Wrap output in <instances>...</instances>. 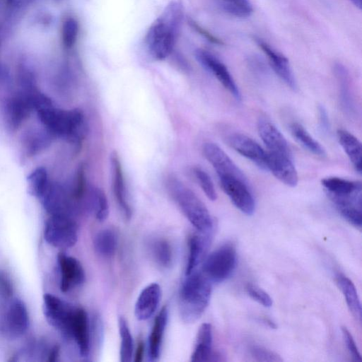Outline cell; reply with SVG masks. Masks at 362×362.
<instances>
[{"label": "cell", "instance_id": "cell-47", "mask_svg": "<svg viewBox=\"0 0 362 362\" xmlns=\"http://www.w3.org/2000/svg\"><path fill=\"white\" fill-rule=\"evenodd\" d=\"M35 0H21V3L23 4H28L32 3Z\"/></svg>", "mask_w": 362, "mask_h": 362}, {"label": "cell", "instance_id": "cell-32", "mask_svg": "<svg viewBox=\"0 0 362 362\" xmlns=\"http://www.w3.org/2000/svg\"><path fill=\"white\" fill-rule=\"evenodd\" d=\"M151 253L156 262L161 267L168 268L172 265L173 252L170 244L164 239H157L151 245Z\"/></svg>", "mask_w": 362, "mask_h": 362}, {"label": "cell", "instance_id": "cell-14", "mask_svg": "<svg viewBox=\"0 0 362 362\" xmlns=\"http://www.w3.org/2000/svg\"><path fill=\"white\" fill-rule=\"evenodd\" d=\"M228 145L241 156L252 161L260 169H267V151L255 140L240 133L228 135L226 139Z\"/></svg>", "mask_w": 362, "mask_h": 362}, {"label": "cell", "instance_id": "cell-26", "mask_svg": "<svg viewBox=\"0 0 362 362\" xmlns=\"http://www.w3.org/2000/svg\"><path fill=\"white\" fill-rule=\"evenodd\" d=\"M339 142L355 170L361 173L362 146L360 141L352 134L344 129H338L337 132Z\"/></svg>", "mask_w": 362, "mask_h": 362}, {"label": "cell", "instance_id": "cell-46", "mask_svg": "<svg viewBox=\"0 0 362 362\" xmlns=\"http://www.w3.org/2000/svg\"><path fill=\"white\" fill-rule=\"evenodd\" d=\"M359 9L362 8V0H349Z\"/></svg>", "mask_w": 362, "mask_h": 362}, {"label": "cell", "instance_id": "cell-1", "mask_svg": "<svg viewBox=\"0 0 362 362\" xmlns=\"http://www.w3.org/2000/svg\"><path fill=\"white\" fill-rule=\"evenodd\" d=\"M182 17L180 5L170 4L151 25L145 37L149 54L156 60L168 57L174 47Z\"/></svg>", "mask_w": 362, "mask_h": 362}, {"label": "cell", "instance_id": "cell-30", "mask_svg": "<svg viewBox=\"0 0 362 362\" xmlns=\"http://www.w3.org/2000/svg\"><path fill=\"white\" fill-rule=\"evenodd\" d=\"M289 129L293 138L308 151L318 156H325V148L301 124L293 122L290 124Z\"/></svg>", "mask_w": 362, "mask_h": 362}, {"label": "cell", "instance_id": "cell-10", "mask_svg": "<svg viewBox=\"0 0 362 362\" xmlns=\"http://www.w3.org/2000/svg\"><path fill=\"white\" fill-rule=\"evenodd\" d=\"M196 57L202 66L211 73L236 100H241V94L227 66L211 52L198 49Z\"/></svg>", "mask_w": 362, "mask_h": 362}, {"label": "cell", "instance_id": "cell-18", "mask_svg": "<svg viewBox=\"0 0 362 362\" xmlns=\"http://www.w3.org/2000/svg\"><path fill=\"white\" fill-rule=\"evenodd\" d=\"M70 338L74 339L81 357H88L90 349V332L88 315L76 307L71 321Z\"/></svg>", "mask_w": 362, "mask_h": 362}, {"label": "cell", "instance_id": "cell-8", "mask_svg": "<svg viewBox=\"0 0 362 362\" xmlns=\"http://www.w3.org/2000/svg\"><path fill=\"white\" fill-rule=\"evenodd\" d=\"M0 326L7 336L16 338L24 334L29 327V315L24 302L11 298L0 317Z\"/></svg>", "mask_w": 362, "mask_h": 362}, {"label": "cell", "instance_id": "cell-15", "mask_svg": "<svg viewBox=\"0 0 362 362\" xmlns=\"http://www.w3.org/2000/svg\"><path fill=\"white\" fill-rule=\"evenodd\" d=\"M267 169L288 187H293L298 184V176L292 156L267 151Z\"/></svg>", "mask_w": 362, "mask_h": 362}, {"label": "cell", "instance_id": "cell-19", "mask_svg": "<svg viewBox=\"0 0 362 362\" xmlns=\"http://www.w3.org/2000/svg\"><path fill=\"white\" fill-rule=\"evenodd\" d=\"M161 289L156 283L145 287L135 304V316L139 320H146L153 315L160 303Z\"/></svg>", "mask_w": 362, "mask_h": 362}, {"label": "cell", "instance_id": "cell-38", "mask_svg": "<svg viewBox=\"0 0 362 362\" xmlns=\"http://www.w3.org/2000/svg\"><path fill=\"white\" fill-rule=\"evenodd\" d=\"M247 294L255 301L264 307L269 308L272 305V299L269 295L261 288L252 284L246 286Z\"/></svg>", "mask_w": 362, "mask_h": 362}, {"label": "cell", "instance_id": "cell-3", "mask_svg": "<svg viewBox=\"0 0 362 362\" xmlns=\"http://www.w3.org/2000/svg\"><path fill=\"white\" fill-rule=\"evenodd\" d=\"M167 187L173 200L192 226L199 232L210 233L213 228L211 216L196 194L173 176L168 177Z\"/></svg>", "mask_w": 362, "mask_h": 362}, {"label": "cell", "instance_id": "cell-40", "mask_svg": "<svg viewBox=\"0 0 362 362\" xmlns=\"http://www.w3.org/2000/svg\"><path fill=\"white\" fill-rule=\"evenodd\" d=\"M86 173L83 165H81L77 170L75 185L72 197L75 201H80L86 192Z\"/></svg>", "mask_w": 362, "mask_h": 362}, {"label": "cell", "instance_id": "cell-16", "mask_svg": "<svg viewBox=\"0 0 362 362\" xmlns=\"http://www.w3.org/2000/svg\"><path fill=\"white\" fill-rule=\"evenodd\" d=\"M110 164L113 194L123 216L129 220L132 211L127 197L122 166L117 151L112 152Z\"/></svg>", "mask_w": 362, "mask_h": 362}, {"label": "cell", "instance_id": "cell-41", "mask_svg": "<svg viewBox=\"0 0 362 362\" xmlns=\"http://www.w3.org/2000/svg\"><path fill=\"white\" fill-rule=\"evenodd\" d=\"M341 332L346 346L353 360L354 361L361 362V356L351 334L346 327H341Z\"/></svg>", "mask_w": 362, "mask_h": 362}, {"label": "cell", "instance_id": "cell-33", "mask_svg": "<svg viewBox=\"0 0 362 362\" xmlns=\"http://www.w3.org/2000/svg\"><path fill=\"white\" fill-rule=\"evenodd\" d=\"M90 209L99 221H105L109 215V205L104 191L99 187H93L90 191Z\"/></svg>", "mask_w": 362, "mask_h": 362}, {"label": "cell", "instance_id": "cell-17", "mask_svg": "<svg viewBox=\"0 0 362 362\" xmlns=\"http://www.w3.org/2000/svg\"><path fill=\"white\" fill-rule=\"evenodd\" d=\"M257 131L269 152L292 156L286 139L269 119L264 117H259L257 121Z\"/></svg>", "mask_w": 362, "mask_h": 362}, {"label": "cell", "instance_id": "cell-43", "mask_svg": "<svg viewBox=\"0 0 362 362\" xmlns=\"http://www.w3.org/2000/svg\"><path fill=\"white\" fill-rule=\"evenodd\" d=\"M318 115L319 123L321 129L325 132H327L329 129V117L325 108L322 105H319L318 107Z\"/></svg>", "mask_w": 362, "mask_h": 362}, {"label": "cell", "instance_id": "cell-31", "mask_svg": "<svg viewBox=\"0 0 362 362\" xmlns=\"http://www.w3.org/2000/svg\"><path fill=\"white\" fill-rule=\"evenodd\" d=\"M118 326L120 337V361L129 362L132 360L133 356V339L127 320L122 316L118 319Z\"/></svg>", "mask_w": 362, "mask_h": 362}, {"label": "cell", "instance_id": "cell-5", "mask_svg": "<svg viewBox=\"0 0 362 362\" xmlns=\"http://www.w3.org/2000/svg\"><path fill=\"white\" fill-rule=\"evenodd\" d=\"M44 238L54 247L67 249L78 239V226L73 217L62 214H50L45 224Z\"/></svg>", "mask_w": 362, "mask_h": 362}, {"label": "cell", "instance_id": "cell-39", "mask_svg": "<svg viewBox=\"0 0 362 362\" xmlns=\"http://www.w3.org/2000/svg\"><path fill=\"white\" fill-rule=\"evenodd\" d=\"M252 356L258 361H282V358L275 352L259 346L250 348Z\"/></svg>", "mask_w": 362, "mask_h": 362}, {"label": "cell", "instance_id": "cell-25", "mask_svg": "<svg viewBox=\"0 0 362 362\" xmlns=\"http://www.w3.org/2000/svg\"><path fill=\"white\" fill-rule=\"evenodd\" d=\"M334 72L339 86L341 105L346 113L351 115L355 111V104L349 72L344 66L339 63L334 65Z\"/></svg>", "mask_w": 362, "mask_h": 362}, {"label": "cell", "instance_id": "cell-20", "mask_svg": "<svg viewBox=\"0 0 362 362\" xmlns=\"http://www.w3.org/2000/svg\"><path fill=\"white\" fill-rule=\"evenodd\" d=\"M195 346L191 356L194 362L221 361L220 355L212 351V329L209 323L202 324L197 333Z\"/></svg>", "mask_w": 362, "mask_h": 362}, {"label": "cell", "instance_id": "cell-2", "mask_svg": "<svg viewBox=\"0 0 362 362\" xmlns=\"http://www.w3.org/2000/svg\"><path fill=\"white\" fill-rule=\"evenodd\" d=\"M211 293V282L202 272L187 275L179 296V310L182 320L196 322L207 308Z\"/></svg>", "mask_w": 362, "mask_h": 362}, {"label": "cell", "instance_id": "cell-23", "mask_svg": "<svg viewBox=\"0 0 362 362\" xmlns=\"http://www.w3.org/2000/svg\"><path fill=\"white\" fill-rule=\"evenodd\" d=\"M328 197H348L361 193V182L338 177H328L321 180Z\"/></svg>", "mask_w": 362, "mask_h": 362}, {"label": "cell", "instance_id": "cell-27", "mask_svg": "<svg viewBox=\"0 0 362 362\" xmlns=\"http://www.w3.org/2000/svg\"><path fill=\"white\" fill-rule=\"evenodd\" d=\"M336 281L345 298L349 311L361 322V305L354 284L348 277L341 274L337 276Z\"/></svg>", "mask_w": 362, "mask_h": 362}, {"label": "cell", "instance_id": "cell-34", "mask_svg": "<svg viewBox=\"0 0 362 362\" xmlns=\"http://www.w3.org/2000/svg\"><path fill=\"white\" fill-rule=\"evenodd\" d=\"M28 184L29 192L42 199L49 187L46 170L37 168L33 170L28 177Z\"/></svg>", "mask_w": 362, "mask_h": 362}, {"label": "cell", "instance_id": "cell-42", "mask_svg": "<svg viewBox=\"0 0 362 362\" xmlns=\"http://www.w3.org/2000/svg\"><path fill=\"white\" fill-rule=\"evenodd\" d=\"M12 294V283L8 276L0 270V297L4 299H9Z\"/></svg>", "mask_w": 362, "mask_h": 362}, {"label": "cell", "instance_id": "cell-4", "mask_svg": "<svg viewBox=\"0 0 362 362\" xmlns=\"http://www.w3.org/2000/svg\"><path fill=\"white\" fill-rule=\"evenodd\" d=\"M37 111L41 122L52 134L78 142L83 136L84 116L80 110H61L50 105Z\"/></svg>", "mask_w": 362, "mask_h": 362}, {"label": "cell", "instance_id": "cell-48", "mask_svg": "<svg viewBox=\"0 0 362 362\" xmlns=\"http://www.w3.org/2000/svg\"><path fill=\"white\" fill-rule=\"evenodd\" d=\"M56 1H64V0H56Z\"/></svg>", "mask_w": 362, "mask_h": 362}, {"label": "cell", "instance_id": "cell-24", "mask_svg": "<svg viewBox=\"0 0 362 362\" xmlns=\"http://www.w3.org/2000/svg\"><path fill=\"white\" fill-rule=\"evenodd\" d=\"M167 321L168 309L163 307L155 318L148 339V356L151 361H157L160 357Z\"/></svg>", "mask_w": 362, "mask_h": 362}, {"label": "cell", "instance_id": "cell-7", "mask_svg": "<svg viewBox=\"0 0 362 362\" xmlns=\"http://www.w3.org/2000/svg\"><path fill=\"white\" fill-rule=\"evenodd\" d=\"M43 313L48 323L70 338V329L76 307L52 294L43 296Z\"/></svg>", "mask_w": 362, "mask_h": 362}, {"label": "cell", "instance_id": "cell-36", "mask_svg": "<svg viewBox=\"0 0 362 362\" xmlns=\"http://www.w3.org/2000/svg\"><path fill=\"white\" fill-rule=\"evenodd\" d=\"M78 23L73 17L66 18L62 26V42L64 48H72L78 37Z\"/></svg>", "mask_w": 362, "mask_h": 362}, {"label": "cell", "instance_id": "cell-13", "mask_svg": "<svg viewBox=\"0 0 362 362\" xmlns=\"http://www.w3.org/2000/svg\"><path fill=\"white\" fill-rule=\"evenodd\" d=\"M254 40L267 56L274 72L291 89L296 90L298 88L297 81L288 59L262 38L254 37Z\"/></svg>", "mask_w": 362, "mask_h": 362}, {"label": "cell", "instance_id": "cell-11", "mask_svg": "<svg viewBox=\"0 0 362 362\" xmlns=\"http://www.w3.org/2000/svg\"><path fill=\"white\" fill-rule=\"evenodd\" d=\"M57 262L60 274L59 288L62 292H67L84 282L85 271L76 258L60 252L57 255Z\"/></svg>", "mask_w": 362, "mask_h": 362}, {"label": "cell", "instance_id": "cell-29", "mask_svg": "<svg viewBox=\"0 0 362 362\" xmlns=\"http://www.w3.org/2000/svg\"><path fill=\"white\" fill-rule=\"evenodd\" d=\"M118 244V237L115 230L103 229L99 231L93 240L95 251L100 256L110 257L116 252Z\"/></svg>", "mask_w": 362, "mask_h": 362}, {"label": "cell", "instance_id": "cell-45", "mask_svg": "<svg viewBox=\"0 0 362 362\" xmlns=\"http://www.w3.org/2000/svg\"><path fill=\"white\" fill-rule=\"evenodd\" d=\"M59 355V346H54L49 351L48 355V361L54 362L57 360Z\"/></svg>", "mask_w": 362, "mask_h": 362}, {"label": "cell", "instance_id": "cell-21", "mask_svg": "<svg viewBox=\"0 0 362 362\" xmlns=\"http://www.w3.org/2000/svg\"><path fill=\"white\" fill-rule=\"evenodd\" d=\"M341 216L356 228L362 226L361 195L329 197Z\"/></svg>", "mask_w": 362, "mask_h": 362}, {"label": "cell", "instance_id": "cell-22", "mask_svg": "<svg viewBox=\"0 0 362 362\" xmlns=\"http://www.w3.org/2000/svg\"><path fill=\"white\" fill-rule=\"evenodd\" d=\"M192 234L188 240V258L185 276L196 270L203 260L210 243V233Z\"/></svg>", "mask_w": 362, "mask_h": 362}, {"label": "cell", "instance_id": "cell-12", "mask_svg": "<svg viewBox=\"0 0 362 362\" xmlns=\"http://www.w3.org/2000/svg\"><path fill=\"white\" fill-rule=\"evenodd\" d=\"M203 153L218 177H235L246 180L240 169L217 144L211 142L204 144Z\"/></svg>", "mask_w": 362, "mask_h": 362}, {"label": "cell", "instance_id": "cell-35", "mask_svg": "<svg viewBox=\"0 0 362 362\" xmlns=\"http://www.w3.org/2000/svg\"><path fill=\"white\" fill-rule=\"evenodd\" d=\"M223 8L230 15L239 18H247L253 12L250 0H221Z\"/></svg>", "mask_w": 362, "mask_h": 362}, {"label": "cell", "instance_id": "cell-44", "mask_svg": "<svg viewBox=\"0 0 362 362\" xmlns=\"http://www.w3.org/2000/svg\"><path fill=\"white\" fill-rule=\"evenodd\" d=\"M144 354V344L142 341H140L137 345L136 350L135 351L134 361L141 362L143 360Z\"/></svg>", "mask_w": 362, "mask_h": 362}, {"label": "cell", "instance_id": "cell-6", "mask_svg": "<svg viewBox=\"0 0 362 362\" xmlns=\"http://www.w3.org/2000/svg\"><path fill=\"white\" fill-rule=\"evenodd\" d=\"M236 249L232 243H226L204 259L202 272L211 281L220 283L228 279L236 264Z\"/></svg>", "mask_w": 362, "mask_h": 362}, {"label": "cell", "instance_id": "cell-37", "mask_svg": "<svg viewBox=\"0 0 362 362\" xmlns=\"http://www.w3.org/2000/svg\"><path fill=\"white\" fill-rule=\"evenodd\" d=\"M193 173L206 196L210 200L215 201L217 198V194L214 183L209 174L202 168L198 166L193 168Z\"/></svg>", "mask_w": 362, "mask_h": 362}, {"label": "cell", "instance_id": "cell-9", "mask_svg": "<svg viewBox=\"0 0 362 362\" xmlns=\"http://www.w3.org/2000/svg\"><path fill=\"white\" fill-rule=\"evenodd\" d=\"M218 178L221 188L233 204L243 213L252 215L255 211V204L247 180L235 177Z\"/></svg>", "mask_w": 362, "mask_h": 362}, {"label": "cell", "instance_id": "cell-28", "mask_svg": "<svg viewBox=\"0 0 362 362\" xmlns=\"http://www.w3.org/2000/svg\"><path fill=\"white\" fill-rule=\"evenodd\" d=\"M33 109L28 95L18 96L8 102L6 107V116L12 127H18Z\"/></svg>", "mask_w": 362, "mask_h": 362}]
</instances>
